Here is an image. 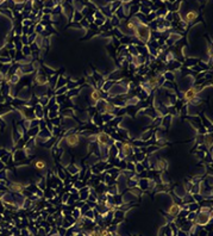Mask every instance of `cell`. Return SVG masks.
Masks as SVG:
<instances>
[{
    "label": "cell",
    "instance_id": "6da1fadb",
    "mask_svg": "<svg viewBox=\"0 0 213 236\" xmlns=\"http://www.w3.org/2000/svg\"><path fill=\"white\" fill-rule=\"evenodd\" d=\"M133 35L137 37L138 39H140V42L148 43L150 41V36H151V30L149 29V26L146 24H139L138 26H136Z\"/></svg>",
    "mask_w": 213,
    "mask_h": 236
},
{
    "label": "cell",
    "instance_id": "7a4b0ae2",
    "mask_svg": "<svg viewBox=\"0 0 213 236\" xmlns=\"http://www.w3.org/2000/svg\"><path fill=\"white\" fill-rule=\"evenodd\" d=\"M64 141L69 147H76L80 143V135L79 134H68L64 137Z\"/></svg>",
    "mask_w": 213,
    "mask_h": 236
},
{
    "label": "cell",
    "instance_id": "3957f363",
    "mask_svg": "<svg viewBox=\"0 0 213 236\" xmlns=\"http://www.w3.org/2000/svg\"><path fill=\"white\" fill-rule=\"evenodd\" d=\"M48 75L45 73H43V72H39L38 74H37L36 76V82L38 86H44L47 82H48Z\"/></svg>",
    "mask_w": 213,
    "mask_h": 236
},
{
    "label": "cell",
    "instance_id": "277c9868",
    "mask_svg": "<svg viewBox=\"0 0 213 236\" xmlns=\"http://www.w3.org/2000/svg\"><path fill=\"white\" fill-rule=\"evenodd\" d=\"M37 137L38 138H43V140L47 142V140H49V138H51L53 136H51V132L49 131L47 128L45 129H43V130H39V132H38V135H37Z\"/></svg>",
    "mask_w": 213,
    "mask_h": 236
},
{
    "label": "cell",
    "instance_id": "5b68a950",
    "mask_svg": "<svg viewBox=\"0 0 213 236\" xmlns=\"http://www.w3.org/2000/svg\"><path fill=\"white\" fill-rule=\"evenodd\" d=\"M198 18V12L196 11H189V12H187L186 13V16H185V20L187 23H192V22H194V20Z\"/></svg>",
    "mask_w": 213,
    "mask_h": 236
},
{
    "label": "cell",
    "instance_id": "8992f818",
    "mask_svg": "<svg viewBox=\"0 0 213 236\" xmlns=\"http://www.w3.org/2000/svg\"><path fill=\"white\" fill-rule=\"evenodd\" d=\"M180 210H181V209H180V205L179 204H173V205L170 206V209H169V215H170L171 217H176L177 215H179V212H180Z\"/></svg>",
    "mask_w": 213,
    "mask_h": 236
},
{
    "label": "cell",
    "instance_id": "52a82bcc",
    "mask_svg": "<svg viewBox=\"0 0 213 236\" xmlns=\"http://www.w3.org/2000/svg\"><path fill=\"white\" fill-rule=\"evenodd\" d=\"M163 78H164L165 81H171V82H174V80H175V74H174V72H169V70H165L164 74H163Z\"/></svg>",
    "mask_w": 213,
    "mask_h": 236
},
{
    "label": "cell",
    "instance_id": "ba28073f",
    "mask_svg": "<svg viewBox=\"0 0 213 236\" xmlns=\"http://www.w3.org/2000/svg\"><path fill=\"white\" fill-rule=\"evenodd\" d=\"M73 19H74V22L75 23H79V22H81L82 19H83V16H82V13H81V11H76V10H74V12H73Z\"/></svg>",
    "mask_w": 213,
    "mask_h": 236
},
{
    "label": "cell",
    "instance_id": "9c48e42d",
    "mask_svg": "<svg viewBox=\"0 0 213 236\" xmlns=\"http://www.w3.org/2000/svg\"><path fill=\"white\" fill-rule=\"evenodd\" d=\"M66 172H69L70 174H78L79 172H80V169L78 168V167L76 166H74L73 163H72V165H69V166H67V168H66Z\"/></svg>",
    "mask_w": 213,
    "mask_h": 236
},
{
    "label": "cell",
    "instance_id": "30bf717a",
    "mask_svg": "<svg viewBox=\"0 0 213 236\" xmlns=\"http://www.w3.org/2000/svg\"><path fill=\"white\" fill-rule=\"evenodd\" d=\"M66 78L63 75L59 76V79H57V82H56V90H59V88L63 87V86H66Z\"/></svg>",
    "mask_w": 213,
    "mask_h": 236
},
{
    "label": "cell",
    "instance_id": "8fae6325",
    "mask_svg": "<svg viewBox=\"0 0 213 236\" xmlns=\"http://www.w3.org/2000/svg\"><path fill=\"white\" fill-rule=\"evenodd\" d=\"M57 79H59V75H57V74H54V75H51L50 78L48 79V82L50 84L51 87H55V85H56V82H57Z\"/></svg>",
    "mask_w": 213,
    "mask_h": 236
},
{
    "label": "cell",
    "instance_id": "7c38bea8",
    "mask_svg": "<svg viewBox=\"0 0 213 236\" xmlns=\"http://www.w3.org/2000/svg\"><path fill=\"white\" fill-rule=\"evenodd\" d=\"M35 166H36V168L38 169V171H43V169L47 167V163H45L43 160H38V161H36Z\"/></svg>",
    "mask_w": 213,
    "mask_h": 236
},
{
    "label": "cell",
    "instance_id": "4fadbf2b",
    "mask_svg": "<svg viewBox=\"0 0 213 236\" xmlns=\"http://www.w3.org/2000/svg\"><path fill=\"white\" fill-rule=\"evenodd\" d=\"M72 217H73L75 221H78V219L81 218V212H80V209H74L73 211H72Z\"/></svg>",
    "mask_w": 213,
    "mask_h": 236
},
{
    "label": "cell",
    "instance_id": "5bb4252c",
    "mask_svg": "<svg viewBox=\"0 0 213 236\" xmlns=\"http://www.w3.org/2000/svg\"><path fill=\"white\" fill-rule=\"evenodd\" d=\"M198 62H199V60H196V59H188L187 61H186L185 66L186 67H194V66H196Z\"/></svg>",
    "mask_w": 213,
    "mask_h": 236
},
{
    "label": "cell",
    "instance_id": "9a60e30c",
    "mask_svg": "<svg viewBox=\"0 0 213 236\" xmlns=\"http://www.w3.org/2000/svg\"><path fill=\"white\" fill-rule=\"evenodd\" d=\"M109 23H111V25H112L113 28H117V26L120 24V19H118L114 14H113L112 18H111V20H109Z\"/></svg>",
    "mask_w": 213,
    "mask_h": 236
},
{
    "label": "cell",
    "instance_id": "2e32d148",
    "mask_svg": "<svg viewBox=\"0 0 213 236\" xmlns=\"http://www.w3.org/2000/svg\"><path fill=\"white\" fill-rule=\"evenodd\" d=\"M68 92V88L67 86H63V87L59 88V90H56V92H55V96H64L66 93Z\"/></svg>",
    "mask_w": 213,
    "mask_h": 236
},
{
    "label": "cell",
    "instance_id": "e0dca14e",
    "mask_svg": "<svg viewBox=\"0 0 213 236\" xmlns=\"http://www.w3.org/2000/svg\"><path fill=\"white\" fill-rule=\"evenodd\" d=\"M79 93H80V88H74V90H69L67 92V97L70 98V97H74V96H79Z\"/></svg>",
    "mask_w": 213,
    "mask_h": 236
},
{
    "label": "cell",
    "instance_id": "ac0fdd59",
    "mask_svg": "<svg viewBox=\"0 0 213 236\" xmlns=\"http://www.w3.org/2000/svg\"><path fill=\"white\" fill-rule=\"evenodd\" d=\"M162 86L164 88H169V90H175V88H176V87H175V85H174V82H171V81H164Z\"/></svg>",
    "mask_w": 213,
    "mask_h": 236
},
{
    "label": "cell",
    "instance_id": "d6986e66",
    "mask_svg": "<svg viewBox=\"0 0 213 236\" xmlns=\"http://www.w3.org/2000/svg\"><path fill=\"white\" fill-rule=\"evenodd\" d=\"M22 51H23V55H24V56H30V54L32 53L29 45H24L23 49H22Z\"/></svg>",
    "mask_w": 213,
    "mask_h": 236
},
{
    "label": "cell",
    "instance_id": "ffe728a7",
    "mask_svg": "<svg viewBox=\"0 0 213 236\" xmlns=\"http://www.w3.org/2000/svg\"><path fill=\"white\" fill-rule=\"evenodd\" d=\"M196 215H198V212H189V211H188V215H187V217H186V218H187V221H195V218H196Z\"/></svg>",
    "mask_w": 213,
    "mask_h": 236
},
{
    "label": "cell",
    "instance_id": "44dd1931",
    "mask_svg": "<svg viewBox=\"0 0 213 236\" xmlns=\"http://www.w3.org/2000/svg\"><path fill=\"white\" fill-rule=\"evenodd\" d=\"M139 12V6H132L130 7V14H137Z\"/></svg>",
    "mask_w": 213,
    "mask_h": 236
},
{
    "label": "cell",
    "instance_id": "7402d4cb",
    "mask_svg": "<svg viewBox=\"0 0 213 236\" xmlns=\"http://www.w3.org/2000/svg\"><path fill=\"white\" fill-rule=\"evenodd\" d=\"M69 196H70L69 192H67L66 194H63V197H62V200H61V202L63 203V204H66V203H67V200H68V198H69Z\"/></svg>",
    "mask_w": 213,
    "mask_h": 236
}]
</instances>
